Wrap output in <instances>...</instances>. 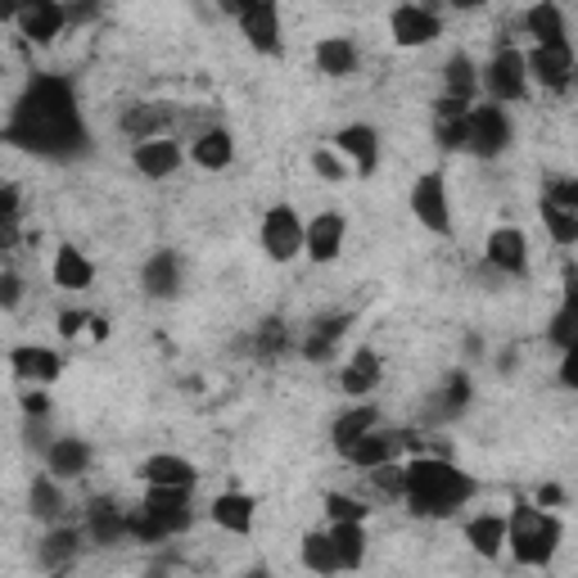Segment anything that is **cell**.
Segmentation results:
<instances>
[{
	"instance_id": "cell-5",
	"label": "cell",
	"mask_w": 578,
	"mask_h": 578,
	"mask_svg": "<svg viewBox=\"0 0 578 578\" xmlns=\"http://www.w3.org/2000/svg\"><path fill=\"white\" fill-rule=\"evenodd\" d=\"M483 86H489V104H515V100H525L529 96V73H525V54L520 50H511L502 46L493 59H489V69H483Z\"/></svg>"
},
{
	"instance_id": "cell-47",
	"label": "cell",
	"mask_w": 578,
	"mask_h": 578,
	"mask_svg": "<svg viewBox=\"0 0 578 578\" xmlns=\"http://www.w3.org/2000/svg\"><path fill=\"white\" fill-rule=\"evenodd\" d=\"M23 303V281H19V271H0V308H19Z\"/></svg>"
},
{
	"instance_id": "cell-38",
	"label": "cell",
	"mask_w": 578,
	"mask_h": 578,
	"mask_svg": "<svg viewBox=\"0 0 578 578\" xmlns=\"http://www.w3.org/2000/svg\"><path fill=\"white\" fill-rule=\"evenodd\" d=\"M344 330H348V317H321L317 330H312V340L303 344V357H308V361H321V357L334 348V340H340Z\"/></svg>"
},
{
	"instance_id": "cell-22",
	"label": "cell",
	"mask_w": 578,
	"mask_h": 578,
	"mask_svg": "<svg viewBox=\"0 0 578 578\" xmlns=\"http://www.w3.org/2000/svg\"><path fill=\"white\" fill-rule=\"evenodd\" d=\"M376 425H380V411H376V407H367V403L348 407V411H344L340 420L330 425V443H334V452L344 456V452H348V447H353V443H357L361 434H371Z\"/></svg>"
},
{
	"instance_id": "cell-12",
	"label": "cell",
	"mask_w": 578,
	"mask_h": 578,
	"mask_svg": "<svg viewBox=\"0 0 578 578\" xmlns=\"http://www.w3.org/2000/svg\"><path fill=\"white\" fill-rule=\"evenodd\" d=\"M483 258H489V267L506 271V276H525L529 271V239L520 226H497L489 235V245H483Z\"/></svg>"
},
{
	"instance_id": "cell-14",
	"label": "cell",
	"mask_w": 578,
	"mask_h": 578,
	"mask_svg": "<svg viewBox=\"0 0 578 578\" xmlns=\"http://www.w3.org/2000/svg\"><path fill=\"white\" fill-rule=\"evenodd\" d=\"M344 212H321V218L312 226H303V249H308L312 262H334L344 254Z\"/></svg>"
},
{
	"instance_id": "cell-31",
	"label": "cell",
	"mask_w": 578,
	"mask_h": 578,
	"mask_svg": "<svg viewBox=\"0 0 578 578\" xmlns=\"http://www.w3.org/2000/svg\"><path fill=\"white\" fill-rule=\"evenodd\" d=\"M466 113H470V104H462V100L434 104V132H439L443 149H466Z\"/></svg>"
},
{
	"instance_id": "cell-3",
	"label": "cell",
	"mask_w": 578,
	"mask_h": 578,
	"mask_svg": "<svg viewBox=\"0 0 578 578\" xmlns=\"http://www.w3.org/2000/svg\"><path fill=\"white\" fill-rule=\"evenodd\" d=\"M561 538H565V529H561V520L552 511L529 506V502L511 506V515H506V546H511V556L520 565H546L556 556Z\"/></svg>"
},
{
	"instance_id": "cell-44",
	"label": "cell",
	"mask_w": 578,
	"mask_h": 578,
	"mask_svg": "<svg viewBox=\"0 0 578 578\" xmlns=\"http://www.w3.org/2000/svg\"><path fill=\"white\" fill-rule=\"evenodd\" d=\"M312 172L321 181H330V186H340V181L348 176V168L340 163V155H334V149H317V155H312Z\"/></svg>"
},
{
	"instance_id": "cell-43",
	"label": "cell",
	"mask_w": 578,
	"mask_h": 578,
	"mask_svg": "<svg viewBox=\"0 0 578 578\" xmlns=\"http://www.w3.org/2000/svg\"><path fill=\"white\" fill-rule=\"evenodd\" d=\"M14 235H19V195L0 186V249H10Z\"/></svg>"
},
{
	"instance_id": "cell-53",
	"label": "cell",
	"mask_w": 578,
	"mask_h": 578,
	"mask_svg": "<svg viewBox=\"0 0 578 578\" xmlns=\"http://www.w3.org/2000/svg\"><path fill=\"white\" fill-rule=\"evenodd\" d=\"M245 578H271V574H267V569H254V574H245Z\"/></svg>"
},
{
	"instance_id": "cell-17",
	"label": "cell",
	"mask_w": 578,
	"mask_h": 578,
	"mask_svg": "<svg viewBox=\"0 0 578 578\" xmlns=\"http://www.w3.org/2000/svg\"><path fill=\"white\" fill-rule=\"evenodd\" d=\"M19 27H23L27 41L50 46L69 27V19H64V5H54V0H33V5L19 10Z\"/></svg>"
},
{
	"instance_id": "cell-13",
	"label": "cell",
	"mask_w": 578,
	"mask_h": 578,
	"mask_svg": "<svg viewBox=\"0 0 578 578\" xmlns=\"http://www.w3.org/2000/svg\"><path fill=\"white\" fill-rule=\"evenodd\" d=\"M10 367H14L19 380H27L33 389H46V384H54L59 376H64V361H59V353L54 348H41V344L14 348L10 353Z\"/></svg>"
},
{
	"instance_id": "cell-42",
	"label": "cell",
	"mask_w": 578,
	"mask_h": 578,
	"mask_svg": "<svg viewBox=\"0 0 578 578\" xmlns=\"http://www.w3.org/2000/svg\"><path fill=\"white\" fill-rule=\"evenodd\" d=\"M290 348V334H285V325L271 317V321H262L258 325V340H254V353L258 357H276V353H285Z\"/></svg>"
},
{
	"instance_id": "cell-45",
	"label": "cell",
	"mask_w": 578,
	"mask_h": 578,
	"mask_svg": "<svg viewBox=\"0 0 578 578\" xmlns=\"http://www.w3.org/2000/svg\"><path fill=\"white\" fill-rule=\"evenodd\" d=\"M542 199H546V204H556V208H565V212H578V181H569V176L552 181V190H546Z\"/></svg>"
},
{
	"instance_id": "cell-18",
	"label": "cell",
	"mask_w": 578,
	"mask_h": 578,
	"mask_svg": "<svg viewBox=\"0 0 578 578\" xmlns=\"http://www.w3.org/2000/svg\"><path fill=\"white\" fill-rule=\"evenodd\" d=\"M132 163H136V172H145L149 181H163V176H172V172L181 168V140H172V136L140 140V145L132 149Z\"/></svg>"
},
{
	"instance_id": "cell-30",
	"label": "cell",
	"mask_w": 578,
	"mask_h": 578,
	"mask_svg": "<svg viewBox=\"0 0 578 578\" xmlns=\"http://www.w3.org/2000/svg\"><path fill=\"white\" fill-rule=\"evenodd\" d=\"M466 542L475 546L483 561L502 556V546H506V520H502V515H475V520L466 525Z\"/></svg>"
},
{
	"instance_id": "cell-51",
	"label": "cell",
	"mask_w": 578,
	"mask_h": 578,
	"mask_svg": "<svg viewBox=\"0 0 578 578\" xmlns=\"http://www.w3.org/2000/svg\"><path fill=\"white\" fill-rule=\"evenodd\" d=\"M86 325H90V340H109V321L104 317H90Z\"/></svg>"
},
{
	"instance_id": "cell-21",
	"label": "cell",
	"mask_w": 578,
	"mask_h": 578,
	"mask_svg": "<svg viewBox=\"0 0 578 578\" xmlns=\"http://www.w3.org/2000/svg\"><path fill=\"white\" fill-rule=\"evenodd\" d=\"M140 285H145L149 298H176V294H181V262H176V254L159 249L155 258L145 262Z\"/></svg>"
},
{
	"instance_id": "cell-34",
	"label": "cell",
	"mask_w": 578,
	"mask_h": 578,
	"mask_svg": "<svg viewBox=\"0 0 578 578\" xmlns=\"http://www.w3.org/2000/svg\"><path fill=\"white\" fill-rule=\"evenodd\" d=\"M27 511H33L37 520H46V525H54L59 515H64V493H59V483L50 475L33 479V489H27Z\"/></svg>"
},
{
	"instance_id": "cell-19",
	"label": "cell",
	"mask_w": 578,
	"mask_h": 578,
	"mask_svg": "<svg viewBox=\"0 0 578 578\" xmlns=\"http://www.w3.org/2000/svg\"><path fill=\"white\" fill-rule=\"evenodd\" d=\"M46 470H50V479H77V475H86L90 470V447L82 443V439H54L50 447H46Z\"/></svg>"
},
{
	"instance_id": "cell-52",
	"label": "cell",
	"mask_w": 578,
	"mask_h": 578,
	"mask_svg": "<svg viewBox=\"0 0 578 578\" xmlns=\"http://www.w3.org/2000/svg\"><path fill=\"white\" fill-rule=\"evenodd\" d=\"M19 10L23 5H5V0H0V19H19Z\"/></svg>"
},
{
	"instance_id": "cell-33",
	"label": "cell",
	"mask_w": 578,
	"mask_h": 578,
	"mask_svg": "<svg viewBox=\"0 0 578 578\" xmlns=\"http://www.w3.org/2000/svg\"><path fill=\"white\" fill-rule=\"evenodd\" d=\"M77 546H82L77 529H50L46 542L37 546V561H41V569H69L77 561Z\"/></svg>"
},
{
	"instance_id": "cell-50",
	"label": "cell",
	"mask_w": 578,
	"mask_h": 578,
	"mask_svg": "<svg viewBox=\"0 0 578 578\" xmlns=\"http://www.w3.org/2000/svg\"><path fill=\"white\" fill-rule=\"evenodd\" d=\"M565 502V489H556V483H542L538 489V506H561Z\"/></svg>"
},
{
	"instance_id": "cell-46",
	"label": "cell",
	"mask_w": 578,
	"mask_h": 578,
	"mask_svg": "<svg viewBox=\"0 0 578 578\" xmlns=\"http://www.w3.org/2000/svg\"><path fill=\"white\" fill-rule=\"evenodd\" d=\"M371 479H376V489L380 493H389V497H403V466H376L371 470Z\"/></svg>"
},
{
	"instance_id": "cell-11",
	"label": "cell",
	"mask_w": 578,
	"mask_h": 578,
	"mask_svg": "<svg viewBox=\"0 0 578 578\" xmlns=\"http://www.w3.org/2000/svg\"><path fill=\"white\" fill-rule=\"evenodd\" d=\"M140 511H145L149 520H155L168 538H172V533H186V529H190V489H149Z\"/></svg>"
},
{
	"instance_id": "cell-27",
	"label": "cell",
	"mask_w": 578,
	"mask_h": 578,
	"mask_svg": "<svg viewBox=\"0 0 578 578\" xmlns=\"http://www.w3.org/2000/svg\"><path fill=\"white\" fill-rule=\"evenodd\" d=\"M393 452H398V443H393L389 434L371 430V434H361L348 452H344V462L357 466V470H376V466H389L393 462Z\"/></svg>"
},
{
	"instance_id": "cell-8",
	"label": "cell",
	"mask_w": 578,
	"mask_h": 578,
	"mask_svg": "<svg viewBox=\"0 0 578 578\" xmlns=\"http://www.w3.org/2000/svg\"><path fill=\"white\" fill-rule=\"evenodd\" d=\"M231 14L239 19V33L258 54H276L281 50V10L271 0H254V5H231Z\"/></svg>"
},
{
	"instance_id": "cell-7",
	"label": "cell",
	"mask_w": 578,
	"mask_h": 578,
	"mask_svg": "<svg viewBox=\"0 0 578 578\" xmlns=\"http://www.w3.org/2000/svg\"><path fill=\"white\" fill-rule=\"evenodd\" d=\"M262 249H267V258H276V262L298 258V249H303V218L290 204L267 208V218H262Z\"/></svg>"
},
{
	"instance_id": "cell-49",
	"label": "cell",
	"mask_w": 578,
	"mask_h": 578,
	"mask_svg": "<svg viewBox=\"0 0 578 578\" xmlns=\"http://www.w3.org/2000/svg\"><path fill=\"white\" fill-rule=\"evenodd\" d=\"M86 321H90L86 312H64V317H59V334H64V340H77Z\"/></svg>"
},
{
	"instance_id": "cell-26",
	"label": "cell",
	"mask_w": 578,
	"mask_h": 578,
	"mask_svg": "<svg viewBox=\"0 0 578 578\" xmlns=\"http://www.w3.org/2000/svg\"><path fill=\"white\" fill-rule=\"evenodd\" d=\"M376 384H380V357H376L371 348L353 353V361H348L344 376H340V389L348 393V398H367Z\"/></svg>"
},
{
	"instance_id": "cell-29",
	"label": "cell",
	"mask_w": 578,
	"mask_h": 578,
	"mask_svg": "<svg viewBox=\"0 0 578 578\" xmlns=\"http://www.w3.org/2000/svg\"><path fill=\"white\" fill-rule=\"evenodd\" d=\"M475 86H479V69L470 54H452L447 69H443V100H462L470 104L475 100Z\"/></svg>"
},
{
	"instance_id": "cell-1",
	"label": "cell",
	"mask_w": 578,
	"mask_h": 578,
	"mask_svg": "<svg viewBox=\"0 0 578 578\" xmlns=\"http://www.w3.org/2000/svg\"><path fill=\"white\" fill-rule=\"evenodd\" d=\"M0 145L23 149L37 159H82L90 155V127L77 109V90L59 73H37L23 86V96L10 109V123L0 127Z\"/></svg>"
},
{
	"instance_id": "cell-9",
	"label": "cell",
	"mask_w": 578,
	"mask_h": 578,
	"mask_svg": "<svg viewBox=\"0 0 578 578\" xmlns=\"http://www.w3.org/2000/svg\"><path fill=\"white\" fill-rule=\"evenodd\" d=\"M525 73L546 90H565L574 82V46H533L525 54Z\"/></svg>"
},
{
	"instance_id": "cell-10",
	"label": "cell",
	"mask_w": 578,
	"mask_h": 578,
	"mask_svg": "<svg viewBox=\"0 0 578 578\" xmlns=\"http://www.w3.org/2000/svg\"><path fill=\"white\" fill-rule=\"evenodd\" d=\"M389 33H393V46L416 50V46H430L443 33V23H439L434 10H425V5H398L389 19Z\"/></svg>"
},
{
	"instance_id": "cell-48",
	"label": "cell",
	"mask_w": 578,
	"mask_h": 578,
	"mask_svg": "<svg viewBox=\"0 0 578 578\" xmlns=\"http://www.w3.org/2000/svg\"><path fill=\"white\" fill-rule=\"evenodd\" d=\"M23 411L33 416V420L50 416V398H46V389H27V393H23Z\"/></svg>"
},
{
	"instance_id": "cell-2",
	"label": "cell",
	"mask_w": 578,
	"mask_h": 578,
	"mask_svg": "<svg viewBox=\"0 0 578 578\" xmlns=\"http://www.w3.org/2000/svg\"><path fill=\"white\" fill-rule=\"evenodd\" d=\"M470 497H475V479L443 462V456H420V462L403 466V502L420 520H447Z\"/></svg>"
},
{
	"instance_id": "cell-35",
	"label": "cell",
	"mask_w": 578,
	"mask_h": 578,
	"mask_svg": "<svg viewBox=\"0 0 578 578\" xmlns=\"http://www.w3.org/2000/svg\"><path fill=\"white\" fill-rule=\"evenodd\" d=\"M90 538H96V542H118V538H127V515L123 511H118L113 502H90Z\"/></svg>"
},
{
	"instance_id": "cell-37",
	"label": "cell",
	"mask_w": 578,
	"mask_h": 578,
	"mask_svg": "<svg viewBox=\"0 0 578 578\" xmlns=\"http://www.w3.org/2000/svg\"><path fill=\"white\" fill-rule=\"evenodd\" d=\"M303 565H308L312 574H321V578L340 574V561H334V546H330L325 533H308V538H303Z\"/></svg>"
},
{
	"instance_id": "cell-16",
	"label": "cell",
	"mask_w": 578,
	"mask_h": 578,
	"mask_svg": "<svg viewBox=\"0 0 578 578\" xmlns=\"http://www.w3.org/2000/svg\"><path fill=\"white\" fill-rule=\"evenodd\" d=\"M140 479L149 483V489H195L199 470L186 462V456H172V452H155L145 456L140 466Z\"/></svg>"
},
{
	"instance_id": "cell-6",
	"label": "cell",
	"mask_w": 578,
	"mask_h": 578,
	"mask_svg": "<svg viewBox=\"0 0 578 578\" xmlns=\"http://www.w3.org/2000/svg\"><path fill=\"white\" fill-rule=\"evenodd\" d=\"M411 212H416V222L425 231L452 235V204H447V181H443V172L416 176V186H411Z\"/></svg>"
},
{
	"instance_id": "cell-24",
	"label": "cell",
	"mask_w": 578,
	"mask_h": 578,
	"mask_svg": "<svg viewBox=\"0 0 578 578\" xmlns=\"http://www.w3.org/2000/svg\"><path fill=\"white\" fill-rule=\"evenodd\" d=\"M525 27H529L533 46H569V37H565V14H561V5H552V0L533 5L525 14Z\"/></svg>"
},
{
	"instance_id": "cell-20",
	"label": "cell",
	"mask_w": 578,
	"mask_h": 578,
	"mask_svg": "<svg viewBox=\"0 0 578 578\" xmlns=\"http://www.w3.org/2000/svg\"><path fill=\"white\" fill-rule=\"evenodd\" d=\"M212 525L226 529V533H249L254 529V515H258V502L249 493H222L218 502L208 506Z\"/></svg>"
},
{
	"instance_id": "cell-25",
	"label": "cell",
	"mask_w": 578,
	"mask_h": 578,
	"mask_svg": "<svg viewBox=\"0 0 578 578\" xmlns=\"http://www.w3.org/2000/svg\"><path fill=\"white\" fill-rule=\"evenodd\" d=\"M54 285L59 290H86L90 281H96V267H90V258L82 254V249H73V245H64L54 254Z\"/></svg>"
},
{
	"instance_id": "cell-32",
	"label": "cell",
	"mask_w": 578,
	"mask_h": 578,
	"mask_svg": "<svg viewBox=\"0 0 578 578\" xmlns=\"http://www.w3.org/2000/svg\"><path fill=\"white\" fill-rule=\"evenodd\" d=\"M317 69L325 77H348L357 69V46L348 37H325V41H317Z\"/></svg>"
},
{
	"instance_id": "cell-39",
	"label": "cell",
	"mask_w": 578,
	"mask_h": 578,
	"mask_svg": "<svg viewBox=\"0 0 578 578\" xmlns=\"http://www.w3.org/2000/svg\"><path fill=\"white\" fill-rule=\"evenodd\" d=\"M542 222H546V231H552L556 245H565V249L578 245V212H565V208L542 199Z\"/></svg>"
},
{
	"instance_id": "cell-41",
	"label": "cell",
	"mask_w": 578,
	"mask_h": 578,
	"mask_svg": "<svg viewBox=\"0 0 578 578\" xmlns=\"http://www.w3.org/2000/svg\"><path fill=\"white\" fill-rule=\"evenodd\" d=\"M155 127H159V113L149 109V104H136V109H127L123 113V132L140 145V140H155Z\"/></svg>"
},
{
	"instance_id": "cell-15",
	"label": "cell",
	"mask_w": 578,
	"mask_h": 578,
	"mask_svg": "<svg viewBox=\"0 0 578 578\" xmlns=\"http://www.w3.org/2000/svg\"><path fill=\"white\" fill-rule=\"evenodd\" d=\"M334 149H340L344 159H353V168L361 176H371L380 168V132L371 123H353L344 132H334Z\"/></svg>"
},
{
	"instance_id": "cell-4",
	"label": "cell",
	"mask_w": 578,
	"mask_h": 578,
	"mask_svg": "<svg viewBox=\"0 0 578 578\" xmlns=\"http://www.w3.org/2000/svg\"><path fill=\"white\" fill-rule=\"evenodd\" d=\"M515 140V127L502 104H470L466 113V149L475 159H502Z\"/></svg>"
},
{
	"instance_id": "cell-40",
	"label": "cell",
	"mask_w": 578,
	"mask_h": 578,
	"mask_svg": "<svg viewBox=\"0 0 578 578\" xmlns=\"http://www.w3.org/2000/svg\"><path fill=\"white\" fill-rule=\"evenodd\" d=\"M325 515L334 525H367V506L353 502L348 493H325Z\"/></svg>"
},
{
	"instance_id": "cell-23",
	"label": "cell",
	"mask_w": 578,
	"mask_h": 578,
	"mask_svg": "<svg viewBox=\"0 0 578 578\" xmlns=\"http://www.w3.org/2000/svg\"><path fill=\"white\" fill-rule=\"evenodd\" d=\"M325 538H330V546H334L340 574H344V569H361V561H367V525H330Z\"/></svg>"
},
{
	"instance_id": "cell-28",
	"label": "cell",
	"mask_w": 578,
	"mask_h": 578,
	"mask_svg": "<svg viewBox=\"0 0 578 578\" xmlns=\"http://www.w3.org/2000/svg\"><path fill=\"white\" fill-rule=\"evenodd\" d=\"M190 159H195L199 168H208V172L231 168V159H235V140H231V132H222V127L204 132V136L190 145Z\"/></svg>"
},
{
	"instance_id": "cell-36",
	"label": "cell",
	"mask_w": 578,
	"mask_h": 578,
	"mask_svg": "<svg viewBox=\"0 0 578 578\" xmlns=\"http://www.w3.org/2000/svg\"><path fill=\"white\" fill-rule=\"evenodd\" d=\"M470 398H475V384H470V376H447V384H443V393H439V407H434V416L439 420H452V416H462L466 407H470Z\"/></svg>"
}]
</instances>
